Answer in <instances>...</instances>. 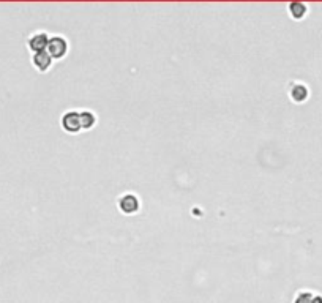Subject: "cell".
<instances>
[{
	"label": "cell",
	"mask_w": 322,
	"mask_h": 303,
	"mask_svg": "<svg viewBox=\"0 0 322 303\" xmlns=\"http://www.w3.org/2000/svg\"><path fill=\"white\" fill-rule=\"evenodd\" d=\"M48 54L52 57V60H60L64 59L68 53V43L64 37H51L49 38V43H48Z\"/></svg>",
	"instance_id": "obj_1"
},
{
	"label": "cell",
	"mask_w": 322,
	"mask_h": 303,
	"mask_svg": "<svg viewBox=\"0 0 322 303\" xmlns=\"http://www.w3.org/2000/svg\"><path fill=\"white\" fill-rule=\"evenodd\" d=\"M62 128L68 133H79L81 131V120H79V112L76 111H68L62 117Z\"/></svg>",
	"instance_id": "obj_2"
},
{
	"label": "cell",
	"mask_w": 322,
	"mask_h": 303,
	"mask_svg": "<svg viewBox=\"0 0 322 303\" xmlns=\"http://www.w3.org/2000/svg\"><path fill=\"white\" fill-rule=\"evenodd\" d=\"M49 38L51 37H48L46 32H37V33H33V35L29 38L27 45H29V48H30V51H32L33 54L43 53V51L48 49Z\"/></svg>",
	"instance_id": "obj_3"
},
{
	"label": "cell",
	"mask_w": 322,
	"mask_h": 303,
	"mask_svg": "<svg viewBox=\"0 0 322 303\" xmlns=\"http://www.w3.org/2000/svg\"><path fill=\"white\" fill-rule=\"evenodd\" d=\"M119 207H120V210L127 215L136 213L139 210V199L133 194H125L124 197H120Z\"/></svg>",
	"instance_id": "obj_4"
},
{
	"label": "cell",
	"mask_w": 322,
	"mask_h": 303,
	"mask_svg": "<svg viewBox=\"0 0 322 303\" xmlns=\"http://www.w3.org/2000/svg\"><path fill=\"white\" fill-rule=\"evenodd\" d=\"M32 62H33V66L37 68L38 71L41 73H45L48 71L51 65H52V57L48 54V51H43V53H37V54H33L32 57Z\"/></svg>",
	"instance_id": "obj_5"
},
{
	"label": "cell",
	"mask_w": 322,
	"mask_h": 303,
	"mask_svg": "<svg viewBox=\"0 0 322 303\" xmlns=\"http://www.w3.org/2000/svg\"><path fill=\"white\" fill-rule=\"evenodd\" d=\"M79 120H81V128L82 129H90L97 123V116L92 111H82L79 112Z\"/></svg>",
	"instance_id": "obj_6"
},
{
	"label": "cell",
	"mask_w": 322,
	"mask_h": 303,
	"mask_svg": "<svg viewBox=\"0 0 322 303\" xmlns=\"http://www.w3.org/2000/svg\"><path fill=\"white\" fill-rule=\"evenodd\" d=\"M291 97H292L294 101L300 103V101H303L308 97V90H307V87L303 84H295L294 87L291 89Z\"/></svg>",
	"instance_id": "obj_7"
},
{
	"label": "cell",
	"mask_w": 322,
	"mask_h": 303,
	"mask_svg": "<svg viewBox=\"0 0 322 303\" xmlns=\"http://www.w3.org/2000/svg\"><path fill=\"white\" fill-rule=\"evenodd\" d=\"M289 11H291V16L295 19H300L305 16L307 13V6L303 5V3H299V2H295V3H291L289 5Z\"/></svg>",
	"instance_id": "obj_8"
},
{
	"label": "cell",
	"mask_w": 322,
	"mask_h": 303,
	"mask_svg": "<svg viewBox=\"0 0 322 303\" xmlns=\"http://www.w3.org/2000/svg\"><path fill=\"white\" fill-rule=\"evenodd\" d=\"M313 300V296L310 292H302L297 296V299H295V303H311Z\"/></svg>",
	"instance_id": "obj_9"
},
{
	"label": "cell",
	"mask_w": 322,
	"mask_h": 303,
	"mask_svg": "<svg viewBox=\"0 0 322 303\" xmlns=\"http://www.w3.org/2000/svg\"><path fill=\"white\" fill-rule=\"evenodd\" d=\"M311 303H322V297H313Z\"/></svg>",
	"instance_id": "obj_10"
}]
</instances>
